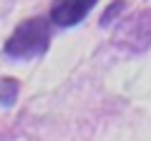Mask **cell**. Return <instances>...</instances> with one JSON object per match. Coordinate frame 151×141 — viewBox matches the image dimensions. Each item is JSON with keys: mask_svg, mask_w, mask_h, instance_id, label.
I'll return each mask as SVG.
<instances>
[{"mask_svg": "<svg viewBox=\"0 0 151 141\" xmlns=\"http://www.w3.org/2000/svg\"><path fill=\"white\" fill-rule=\"evenodd\" d=\"M50 43V23L45 18H30L15 28L5 43V55L18 60H28L35 55L45 53Z\"/></svg>", "mask_w": 151, "mask_h": 141, "instance_id": "6da1fadb", "label": "cell"}, {"mask_svg": "<svg viewBox=\"0 0 151 141\" xmlns=\"http://www.w3.org/2000/svg\"><path fill=\"white\" fill-rule=\"evenodd\" d=\"M124 5H126V0H116V3H111V8H108V10L103 13V18H101V25H108L113 15H119V13L124 10Z\"/></svg>", "mask_w": 151, "mask_h": 141, "instance_id": "277c9868", "label": "cell"}, {"mask_svg": "<svg viewBox=\"0 0 151 141\" xmlns=\"http://www.w3.org/2000/svg\"><path fill=\"white\" fill-rule=\"evenodd\" d=\"M98 0H55L50 8V20L58 28H70L91 13Z\"/></svg>", "mask_w": 151, "mask_h": 141, "instance_id": "7a4b0ae2", "label": "cell"}, {"mask_svg": "<svg viewBox=\"0 0 151 141\" xmlns=\"http://www.w3.org/2000/svg\"><path fill=\"white\" fill-rule=\"evenodd\" d=\"M18 98V81L15 78H0V106H13Z\"/></svg>", "mask_w": 151, "mask_h": 141, "instance_id": "3957f363", "label": "cell"}]
</instances>
